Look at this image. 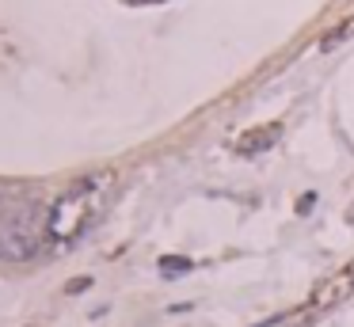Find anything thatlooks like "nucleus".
I'll return each mask as SVG.
<instances>
[{
  "instance_id": "nucleus-3",
  "label": "nucleus",
  "mask_w": 354,
  "mask_h": 327,
  "mask_svg": "<svg viewBox=\"0 0 354 327\" xmlns=\"http://www.w3.org/2000/svg\"><path fill=\"white\" fill-rule=\"evenodd\" d=\"M351 293H354V262H351V267H343L339 274H331L324 286L313 289L309 308H313V312H328V308H335V304H343Z\"/></svg>"
},
{
  "instance_id": "nucleus-5",
  "label": "nucleus",
  "mask_w": 354,
  "mask_h": 327,
  "mask_svg": "<svg viewBox=\"0 0 354 327\" xmlns=\"http://www.w3.org/2000/svg\"><path fill=\"white\" fill-rule=\"evenodd\" d=\"M346 34H354V19H351V23H339V27H335V31H331V34H328V38H324V42H320V46H324V49H331V46H339V42H343V38H346Z\"/></svg>"
},
{
  "instance_id": "nucleus-4",
  "label": "nucleus",
  "mask_w": 354,
  "mask_h": 327,
  "mask_svg": "<svg viewBox=\"0 0 354 327\" xmlns=\"http://www.w3.org/2000/svg\"><path fill=\"white\" fill-rule=\"evenodd\" d=\"M274 141H278V122H274V126H267V130H252V133H244L236 148H240V153H247V156H252V153H263V148H271Z\"/></svg>"
},
{
  "instance_id": "nucleus-2",
  "label": "nucleus",
  "mask_w": 354,
  "mask_h": 327,
  "mask_svg": "<svg viewBox=\"0 0 354 327\" xmlns=\"http://www.w3.org/2000/svg\"><path fill=\"white\" fill-rule=\"evenodd\" d=\"M46 217L49 210H42L31 198H12L8 205H0V259L8 262H27L42 251L46 236Z\"/></svg>"
},
{
  "instance_id": "nucleus-7",
  "label": "nucleus",
  "mask_w": 354,
  "mask_h": 327,
  "mask_svg": "<svg viewBox=\"0 0 354 327\" xmlns=\"http://www.w3.org/2000/svg\"><path fill=\"white\" fill-rule=\"evenodd\" d=\"M126 4H157V0H126Z\"/></svg>"
},
{
  "instance_id": "nucleus-6",
  "label": "nucleus",
  "mask_w": 354,
  "mask_h": 327,
  "mask_svg": "<svg viewBox=\"0 0 354 327\" xmlns=\"http://www.w3.org/2000/svg\"><path fill=\"white\" fill-rule=\"evenodd\" d=\"M187 259H160V270H187Z\"/></svg>"
},
{
  "instance_id": "nucleus-1",
  "label": "nucleus",
  "mask_w": 354,
  "mask_h": 327,
  "mask_svg": "<svg viewBox=\"0 0 354 327\" xmlns=\"http://www.w3.org/2000/svg\"><path fill=\"white\" fill-rule=\"evenodd\" d=\"M107 187H111V175H91V179H80L69 194H61L49 205V217H46L49 244H76L84 236V229L96 221L99 205L107 198Z\"/></svg>"
}]
</instances>
